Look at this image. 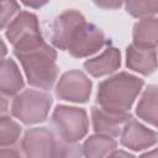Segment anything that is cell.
Returning <instances> with one entry per match:
<instances>
[{"label":"cell","mask_w":158,"mask_h":158,"mask_svg":"<svg viewBox=\"0 0 158 158\" xmlns=\"http://www.w3.org/2000/svg\"><path fill=\"white\" fill-rule=\"evenodd\" d=\"M52 104L53 99L48 93L26 89L14 98L11 114L25 125H35L47 118Z\"/></svg>","instance_id":"4"},{"label":"cell","mask_w":158,"mask_h":158,"mask_svg":"<svg viewBox=\"0 0 158 158\" xmlns=\"http://www.w3.org/2000/svg\"><path fill=\"white\" fill-rule=\"evenodd\" d=\"M9 114V100L6 99L5 94L0 93V117L6 116Z\"/></svg>","instance_id":"23"},{"label":"cell","mask_w":158,"mask_h":158,"mask_svg":"<svg viewBox=\"0 0 158 158\" xmlns=\"http://www.w3.org/2000/svg\"><path fill=\"white\" fill-rule=\"evenodd\" d=\"M133 44L147 48H157L158 43V21L156 16L142 17L135 23L133 31Z\"/></svg>","instance_id":"16"},{"label":"cell","mask_w":158,"mask_h":158,"mask_svg":"<svg viewBox=\"0 0 158 158\" xmlns=\"http://www.w3.org/2000/svg\"><path fill=\"white\" fill-rule=\"evenodd\" d=\"M85 21V17L78 10H67L62 12L51 23V43L60 51H67L74 33Z\"/></svg>","instance_id":"9"},{"label":"cell","mask_w":158,"mask_h":158,"mask_svg":"<svg viewBox=\"0 0 158 158\" xmlns=\"http://www.w3.org/2000/svg\"><path fill=\"white\" fill-rule=\"evenodd\" d=\"M143 85V79L127 72H120L99 84L96 102L107 110L130 111Z\"/></svg>","instance_id":"1"},{"label":"cell","mask_w":158,"mask_h":158,"mask_svg":"<svg viewBox=\"0 0 158 158\" xmlns=\"http://www.w3.org/2000/svg\"><path fill=\"white\" fill-rule=\"evenodd\" d=\"M132 118L130 111H112L101 106L91 107V122L95 133L118 136L122 127Z\"/></svg>","instance_id":"10"},{"label":"cell","mask_w":158,"mask_h":158,"mask_svg":"<svg viewBox=\"0 0 158 158\" xmlns=\"http://www.w3.org/2000/svg\"><path fill=\"white\" fill-rule=\"evenodd\" d=\"M51 125L57 138L68 143L79 142L89 131L86 111L75 106L57 105L51 117Z\"/></svg>","instance_id":"3"},{"label":"cell","mask_w":158,"mask_h":158,"mask_svg":"<svg viewBox=\"0 0 158 158\" xmlns=\"http://www.w3.org/2000/svg\"><path fill=\"white\" fill-rule=\"evenodd\" d=\"M14 54L20 60L31 86L43 90H49L53 86L58 77V67L56 64L57 52L53 47L42 42L35 48L14 52Z\"/></svg>","instance_id":"2"},{"label":"cell","mask_w":158,"mask_h":158,"mask_svg":"<svg viewBox=\"0 0 158 158\" xmlns=\"http://www.w3.org/2000/svg\"><path fill=\"white\" fill-rule=\"evenodd\" d=\"M21 126L7 115L0 117V157H19L21 147L17 146Z\"/></svg>","instance_id":"14"},{"label":"cell","mask_w":158,"mask_h":158,"mask_svg":"<svg viewBox=\"0 0 158 158\" xmlns=\"http://www.w3.org/2000/svg\"><path fill=\"white\" fill-rule=\"evenodd\" d=\"M93 89L91 80L85 73L78 69L68 70L62 74L56 85V96L70 102H88Z\"/></svg>","instance_id":"6"},{"label":"cell","mask_w":158,"mask_h":158,"mask_svg":"<svg viewBox=\"0 0 158 158\" xmlns=\"http://www.w3.org/2000/svg\"><path fill=\"white\" fill-rule=\"evenodd\" d=\"M93 2L100 7V9H106V10H115L122 6L125 0H93Z\"/></svg>","instance_id":"21"},{"label":"cell","mask_w":158,"mask_h":158,"mask_svg":"<svg viewBox=\"0 0 158 158\" xmlns=\"http://www.w3.org/2000/svg\"><path fill=\"white\" fill-rule=\"evenodd\" d=\"M57 137L47 127H33L25 132L21 139V151L26 157H54Z\"/></svg>","instance_id":"8"},{"label":"cell","mask_w":158,"mask_h":158,"mask_svg":"<svg viewBox=\"0 0 158 158\" xmlns=\"http://www.w3.org/2000/svg\"><path fill=\"white\" fill-rule=\"evenodd\" d=\"M5 36L14 47V52L27 51L44 42L37 16L28 11H20L11 20Z\"/></svg>","instance_id":"5"},{"label":"cell","mask_w":158,"mask_h":158,"mask_svg":"<svg viewBox=\"0 0 158 158\" xmlns=\"http://www.w3.org/2000/svg\"><path fill=\"white\" fill-rule=\"evenodd\" d=\"M105 43L106 38L104 31L96 25L85 21L74 33L67 51L74 58H85L96 53Z\"/></svg>","instance_id":"7"},{"label":"cell","mask_w":158,"mask_h":158,"mask_svg":"<svg viewBox=\"0 0 158 158\" xmlns=\"http://www.w3.org/2000/svg\"><path fill=\"white\" fill-rule=\"evenodd\" d=\"M49 0H21V2L27 6V7H31V9H40L42 7L43 5H46Z\"/></svg>","instance_id":"22"},{"label":"cell","mask_w":158,"mask_h":158,"mask_svg":"<svg viewBox=\"0 0 158 158\" xmlns=\"http://www.w3.org/2000/svg\"><path fill=\"white\" fill-rule=\"evenodd\" d=\"M109 157H135L133 154H131V153H128V152H123V151H112L111 152V154L109 156Z\"/></svg>","instance_id":"25"},{"label":"cell","mask_w":158,"mask_h":158,"mask_svg":"<svg viewBox=\"0 0 158 158\" xmlns=\"http://www.w3.org/2000/svg\"><path fill=\"white\" fill-rule=\"evenodd\" d=\"M6 54H7V47H6L5 42L1 40V37H0V62H2L5 59Z\"/></svg>","instance_id":"24"},{"label":"cell","mask_w":158,"mask_h":158,"mask_svg":"<svg viewBox=\"0 0 158 158\" xmlns=\"http://www.w3.org/2000/svg\"><path fill=\"white\" fill-rule=\"evenodd\" d=\"M25 86L22 74L14 59L0 62V93L5 95H16Z\"/></svg>","instance_id":"15"},{"label":"cell","mask_w":158,"mask_h":158,"mask_svg":"<svg viewBox=\"0 0 158 158\" xmlns=\"http://www.w3.org/2000/svg\"><path fill=\"white\" fill-rule=\"evenodd\" d=\"M125 4L127 14L137 19L156 16L158 11V0H125Z\"/></svg>","instance_id":"19"},{"label":"cell","mask_w":158,"mask_h":158,"mask_svg":"<svg viewBox=\"0 0 158 158\" xmlns=\"http://www.w3.org/2000/svg\"><path fill=\"white\" fill-rule=\"evenodd\" d=\"M126 65L142 75H151L157 69V49L130 44L126 48Z\"/></svg>","instance_id":"12"},{"label":"cell","mask_w":158,"mask_h":158,"mask_svg":"<svg viewBox=\"0 0 158 158\" xmlns=\"http://www.w3.org/2000/svg\"><path fill=\"white\" fill-rule=\"evenodd\" d=\"M117 147V142L109 135L95 133L89 136L81 146V154L88 158L109 157Z\"/></svg>","instance_id":"17"},{"label":"cell","mask_w":158,"mask_h":158,"mask_svg":"<svg viewBox=\"0 0 158 158\" xmlns=\"http://www.w3.org/2000/svg\"><path fill=\"white\" fill-rule=\"evenodd\" d=\"M120 137V142L123 147L135 152H139L154 146L157 143L158 135L156 131L147 128L132 117L122 127Z\"/></svg>","instance_id":"11"},{"label":"cell","mask_w":158,"mask_h":158,"mask_svg":"<svg viewBox=\"0 0 158 158\" xmlns=\"http://www.w3.org/2000/svg\"><path fill=\"white\" fill-rule=\"evenodd\" d=\"M121 65V52L116 47H107L101 54L84 62V69L93 77L99 78L114 73Z\"/></svg>","instance_id":"13"},{"label":"cell","mask_w":158,"mask_h":158,"mask_svg":"<svg viewBox=\"0 0 158 158\" xmlns=\"http://www.w3.org/2000/svg\"><path fill=\"white\" fill-rule=\"evenodd\" d=\"M19 12L20 5L16 0H0V30L5 28Z\"/></svg>","instance_id":"20"},{"label":"cell","mask_w":158,"mask_h":158,"mask_svg":"<svg viewBox=\"0 0 158 158\" xmlns=\"http://www.w3.org/2000/svg\"><path fill=\"white\" fill-rule=\"evenodd\" d=\"M143 156H144V157H151V156H153L154 158H157V151L154 149L152 153H146V154H143Z\"/></svg>","instance_id":"26"},{"label":"cell","mask_w":158,"mask_h":158,"mask_svg":"<svg viewBox=\"0 0 158 158\" xmlns=\"http://www.w3.org/2000/svg\"><path fill=\"white\" fill-rule=\"evenodd\" d=\"M136 115L139 118H142L144 122H147L154 127L157 126V120H158V116H157V85L152 84L144 89V91L137 104Z\"/></svg>","instance_id":"18"}]
</instances>
